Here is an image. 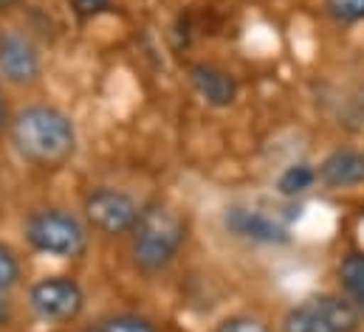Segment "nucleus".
I'll return each instance as SVG.
<instances>
[{
  "mask_svg": "<svg viewBox=\"0 0 364 332\" xmlns=\"http://www.w3.org/2000/svg\"><path fill=\"white\" fill-rule=\"evenodd\" d=\"M319 183V175H316V166H311L308 161H296V164L285 166L277 177V192L282 197H302L305 192H311L314 186Z\"/></svg>",
  "mask_w": 364,
  "mask_h": 332,
  "instance_id": "nucleus-12",
  "label": "nucleus"
},
{
  "mask_svg": "<svg viewBox=\"0 0 364 332\" xmlns=\"http://www.w3.org/2000/svg\"><path fill=\"white\" fill-rule=\"evenodd\" d=\"M223 228L232 237L255 243V245H288L291 243V234L279 220H274L266 211L246 209V206H229L223 211Z\"/></svg>",
  "mask_w": 364,
  "mask_h": 332,
  "instance_id": "nucleus-8",
  "label": "nucleus"
},
{
  "mask_svg": "<svg viewBox=\"0 0 364 332\" xmlns=\"http://www.w3.org/2000/svg\"><path fill=\"white\" fill-rule=\"evenodd\" d=\"M141 209L144 206H139L130 192L116 186H96L82 200V220L99 237H130L141 217Z\"/></svg>",
  "mask_w": 364,
  "mask_h": 332,
  "instance_id": "nucleus-5",
  "label": "nucleus"
},
{
  "mask_svg": "<svg viewBox=\"0 0 364 332\" xmlns=\"http://www.w3.org/2000/svg\"><path fill=\"white\" fill-rule=\"evenodd\" d=\"M362 313L348 296H314L294 307L279 321L282 332H359Z\"/></svg>",
  "mask_w": 364,
  "mask_h": 332,
  "instance_id": "nucleus-4",
  "label": "nucleus"
},
{
  "mask_svg": "<svg viewBox=\"0 0 364 332\" xmlns=\"http://www.w3.org/2000/svg\"><path fill=\"white\" fill-rule=\"evenodd\" d=\"M319 183L325 189H356L364 186V153L359 150H333L316 166Z\"/></svg>",
  "mask_w": 364,
  "mask_h": 332,
  "instance_id": "nucleus-10",
  "label": "nucleus"
},
{
  "mask_svg": "<svg viewBox=\"0 0 364 332\" xmlns=\"http://www.w3.org/2000/svg\"><path fill=\"white\" fill-rule=\"evenodd\" d=\"M85 287L65 273H51L28 287V310L43 324H71L85 310Z\"/></svg>",
  "mask_w": 364,
  "mask_h": 332,
  "instance_id": "nucleus-6",
  "label": "nucleus"
},
{
  "mask_svg": "<svg viewBox=\"0 0 364 332\" xmlns=\"http://www.w3.org/2000/svg\"><path fill=\"white\" fill-rule=\"evenodd\" d=\"M9 141L20 161L37 169H63L80 147L74 118L54 104H26L9 121Z\"/></svg>",
  "mask_w": 364,
  "mask_h": 332,
  "instance_id": "nucleus-1",
  "label": "nucleus"
},
{
  "mask_svg": "<svg viewBox=\"0 0 364 332\" xmlns=\"http://www.w3.org/2000/svg\"><path fill=\"white\" fill-rule=\"evenodd\" d=\"M20 0H0V11H9V9H14Z\"/></svg>",
  "mask_w": 364,
  "mask_h": 332,
  "instance_id": "nucleus-20",
  "label": "nucleus"
},
{
  "mask_svg": "<svg viewBox=\"0 0 364 332\" xmlns=\"http://www.w3.org/2000/svg\"><path fill=\"white\" fill-rule=\"evenodd\" d=\"M186 79L192 84V90L198 93V99H203L209 107L215 110H226L237 101L240 96V84L237 77L215 62H206V60H198L186 68Z\"/></svg>",
  "mask_w": 364,
  "mask_h": 332,
  "instance_id": "nucleus-9",
  "label": "nucleus"
},
{
  "mask_svg": "<svg viewBox=\"0 0 364 332\" xmlns=\"http://www.w3.org/2000/svg\"><path fill=\"white\" fill-rule=\"evenodd\" d=\"M96 324H99V332H161L153 319L141 313H110Z\"/></svg>",
  "mask_w": 364,
  "mask_h": 332,
  "instance_id": "nucleus-13",
  "label": "nucleus"
},
{
  "mask_svg": "<svg viewBox=\"0 0 364 332\" xmlns=\"http://www.w3.org/2000/svg\"><path fill=\"white\" fill-rule=\"evenodd\" d=\"M336 276H339V287H342V296H348L356 310L362 313L364 319V253L362 250H350L342 256L339 267H336Z\"/></svg>",
  "mask_w": 364,
  "mask_h": 332,
  "instance_id": "nucleus-11",
  "label": "nucleus"
},
{
  "mask_svg": "<svg viewBox=\"0 0 364 332\" xmlns=\"http://www.w3.org/2000/svg\"><path fill=\"white\" fill-rule=\"evenodd\" d=\"M82 332H99V324H93V327H85Z\"/></svg>",
  "mask_w": 364,
  "mask_h": 332,
  "instance_id": "nucleus-21",
  "label": "nucleus"
},
{
  "mask_svg": "<svg viewBox=\"0 0 364 332\" xmlns=\"http://www.w3.org/2000/svg\"><path fill=\"white\" fill-rule=\"evenodd\" d=\"M20 279H23V265L17 250L0 240V293L9 296L14 287H20Z\"/></svg>",
  "mask_w": 364,
  "mask_h": 332,
  "instance_id": "nucleus-14",
  "label": "nucleus"
},
{
  "mask_svg": "<svg viewBox=\"0 0 364 332\" xmlns=\"http://www.w3.org/2000/svg\"><path fill=\"white\" fill-rule=\"evenodd\" d=\"M74 9H77V14L80 17H96V14H102V11H107L110 9V0H74Z\"/></svg>",
  "mask_w": 364,
  "mask_h": 332,
  "instance_id": "nucleus-17",
  "label": "nucleus"
},
{
  "mask_svg": "<svg viewBox=\"0 0 364 332\" xmlns=\"http://www.w3.org/2000/svg\"><path fill=\"white\" fill-rule=\"evenodd\" d=\"M189 237V220L176 206L153 200L141 209V217L130 234V262L139 273L156 276L164 273Z\"/></svg>",
  "mask_w": 364,
  "mask_h": 332,
  "instance_id": "nucleus-2",
  "label": "nucleus"
},
{
  "mask_svg": "<svg viewBox=\"0 0 364 332\" xmlns=\"http://www.w3.org/2000/svg\"><path fill=\"white\" fill-rule=\"evenodd\" d=\"M215 332H274L269 321L249 316V313H237V316H226L218 321Z\"/></svg>",
  "mask_w": 364,
  "mask_h": 332,
  "instance_id": "nucleus-16",
  "label": "nucleus"
},
{
  "mask_svg": "<svg viewBox=\"0 0 364 332\" xmlns=\"http://www.w3.org/2000/svg\"><path fill=\"white\" fill-rule=\"evenodd\" d=\"M23 240L34 253L51 259H82L91 248V228L82 214L63 206H46L23 220Z\"/></svg>",
  "mask_w": 364,
  "mask_h": 332,
  "instance_id": "nucleus-3",
  "label": "nucleus"
},
{
  "mask_svg": "<svg viewBox=\"0 0 364 332\" xmlns=\"http://www.w3.org/2000/svg\"><path fill=\"white\" fill-rule=\"evenodd\" d=\"M14 324V304L9 301V296L0 293V332L9 330Z\"/></svg>",
  "mask_w": 364,
  "mask_h": 332,
  "instance_id": "nucleus-18",
  "label": "nucleus"
},
{
  "mask_svg": "<svg viewBox=\"0 0 364 332\" xmlns=\"http://www.w3.org/2000/svg\"><path fill=\"white\" fill-rule=\"evenodd\" d=\"M9 121H11V116H9L6 90H3V79H0V133H6V130H9Z\"/></svg>",
  "mask_w": 364,
  "mask_h": 332,
  "instance_id": "nucleus-19",
  "label": "nucleus"
},
{
  "mask_svg": "<svg viewBox=\"0 0 364 332\" xmlns=\"http://www.w3.org/2000/svg\"><path fill=\"white\" fill-rule=\"evenodd\" d=\"M325 14L339 26H359L364 23V0H322Z\"/></svg>",
  "mask_w": 364,
  "mask_h": 332,
  "instance_id": "nucleus-15",
  "label": "nucleus"
},
{
  "mask_svg": "<svg viewBox=\"0 0 364 332\" xmlns=\"http://www.w3.org/2000/svg\"><path fill=\"white\" fill-rule=\"evenodd\" d=\"M43 51L31 34L0 28V79L11 87H34L43 79Z\"/></svg>",
  "mask_w": 364,
  "mask_h": 332,
  "instance_id": "nucleus-7",
  "label": "nucleus"
}]
</instances>
